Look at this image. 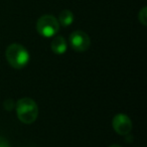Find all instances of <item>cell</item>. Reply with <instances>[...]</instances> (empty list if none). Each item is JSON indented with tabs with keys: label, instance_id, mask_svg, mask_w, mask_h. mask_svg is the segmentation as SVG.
I'll return each instance as SVG.
<instances>
[{
	"label": "cell",
	"instance_id": "obj_9",
	"mask_svg": "<svg viewBox=\"0 0 147 147\" xmlns=\"http://www.w3.org/2000/svg\"><path fill=\"white\" fill-rule=\"evenodd\" d=\"M3 106H4L6 111H11V110H13V108H15V104L12 99H7V100H5L4 103H3Z\"/></svg>",
	"mask_w": 147,
	"mask_h": 147
},
{
	"label": "cell",
	"instance_id": "obj_5",
	"mask_svg": "<svg viewBox=\"0 0 147 147\" xmlns=\"http://www.w3.org/2000/svg\"><path fill=\"white\" fill-rule=\"evenodd\" d=\"M112 126L119 135H127L132 130V121L126 114H117L112 120Z\"/></svg>",
	"mask_w": 147,
	"mask_h": 147
},
{
	"label": "cell",
	"instance_id": "obj_8",
	"mask_svg": "<svg viewBox=\"0 0 147 147\" xmlns=\"http://www.w3.org/2000/svg\"><path fill=\"white\" fill-rule=\"evenodd\" d=\"M138 19L143 25L147 24V8L146 7H143V8L139 11Z\"/></svg>",
	"mask_w": 147,
	"mask_h": 147
},
{
	"label": "cell",
	"instance_id": "obj_11",
	"mask_svg": "<svg viewBox=\"0 0 147 147\" xmlns=\"http://www.w3.org/2000/svg\"><path fill=\"white\" fill-rule=\"evenodd\" d=\"M109 147H121V146L118 144H114V145H111V146H109Z\"/></svg>",
	"mask_w": 147,
	"mask_h": 147
},
{
	"label": "cell",
	"instance_id": "obj_10",
	"mask_svg": "<svg viewBox=\"0 0 147 147\" xmlns=\"http://www.w3.org/2000/svg\"><path fill=\"white\" fill-rule=\"evenodd\" d=\"M0 147H10L8 140L5 137L0 136Z\"/></svg>",
	"mask_w": 147,
	"mask_h": 147
},
{
	"label": "cell",
	"instance_id": "obj_6",
	"mask_svg": "<svg viewBox=\"0 0 147 147\" xmlns=\"http://www.w3.org/2000/svg\"><path fill=\"white\" fill-rule=\"evenodd\" d=\"M51 49L53 51V53H55V55H63L67 49V41L63 36L57 35L51 40Z\"/></svg>",
	"mask_w": 147,
	"mask_h": 147
},
{
	"label": "cell",
	"instance_id": "obj_1",
	"mask_svg": "<svg viewBox=\"0 0 147 147\" xmlns=\"http://www.w3.org/2000/svg\"><path fill=\"white\" fill-rule=\"evenodd\" d=\"M17 118L24 124H31L38 116V107L34 100L30 98H21L15 104Z\"/></svg>",
	"mask_w": 147,
	"mask_h": 147
},
{
	"label": "cell",
	"instance_id": "obj_4",
	"mask_svg": "<svg viewBox=\"0 0 147 147\" xmlns=\"http://www.w3.org/2000/svg\"><path fill=\"white\" fill-rule=\"evenodd\" d=\"M69 45L74 51L78 53H84L91 45L90 36L82 30L74 31L69 35Z\"/></svg>",
	"mask_w": 147,
	"mask_h": 147
},
{
	"label": "cell",
	"instance_id": "obj_2",
	"mask_svg": "<svg viewBox=\"0 0 147 147\" xmlns=\"http://www.w3.org/2000/svg\"><path fill=\"white\" fill-rule=\"evenodd\" d=\"M6 59L12 67L21 69L25 67L29 63L30 55L26 49L19 43H12L6 49Z\"/></svg>",
	"mask_w": 147,
	"mask_h": 147
},
{
	"label": "cell",
	"instance_id": "obj_3",
	"mask_svg": "<svg viewBox=\"0 0 147 147\" xmlns=\"http://www.w3.org/2000/svg\"><path fill=\"white\" fill-rule=\"evenodd\" d=\"M37 32L43 37H53L59 30V23L55 16L49 14L39 17L36 23Z\"/></svg>",
	"mask_w": 147,
	"mask_h": 147
},
{
	"label": "cell",
	"instance_id": "obj_7",
	"mask_svg": "<svg viewBox=\"0 0 147 147\" xmlns=\"http://www.w3.org/2000/svg\"><path fill=\"white\" fill-rule=\"evenodd\" d=\"M59 23L61 25H63V27L69 26L74 21V14L71 10H63L59 15Z\"/></svg>",
	"mask_w": 147,
	"mask_h": 147
}]
</instances>
